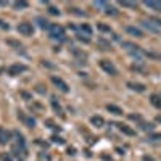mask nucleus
Wrapping results in <instances>:
<instances>
[{"instance_id":"obj_1","label":"nucleus","mask_w":161,"mask_h":161,"mask_svg":"<svg viewBox=\"0 0 161 161\" xmlns=\"http://www.w3.org/2000/svg\"><path fill=\"white\" fill-rule=\"evenodd\" d=\"M49 34L52 39H63L65 37V29L60 24H50L49 26Z\"/></svg>"},{"instance_id":"obj_2","label":"nucleus","mask_w":161,"mask_h":161,"mask_svg":"<svg viewBox=\"0 0 161 161\" xmlns=\"http://www.w3.org/2000/svg\"><path fill=\"white\" fill-rule=\"evenodd\" d=\"M100 68L103 69L105 73H108L110 76H116L118 74V69H116V66L113 65L110 60H100Z\"/></svg>"},{"instance_id":"obj_3","label":"nucleus","mask_w":161,"mask_h":161,"mask_svg":"<svg viewBox=\"0 0 161 161\" xmlns=\"http://www.w3.org/2000/svg\"><path fill=\"white\" fill-rule=\"evenodd\" d=\"M18 32L21 36H31L34 32V27L31 23H21V24H18Z\"/></svg>"},{"instance_id":"obj_4","label":"nucleus","mask_w":161,"mask_h":161,"mask_svg":"<svg viewBox=\"0 0 161 161\" xmlns=\"http://www.w3.org/2000/svg\"><path fill=\"white\" fill-rule=\"evenodd\" d=\"M52 82L55 85H57L58 89L61 90V92H65V93H68L69 92V87H68V84H66L65 81L61 79V77H57V76H52Z\"/></svg>"},{"instance_id":"obj_5","label":"nucleus","mask_w":161,"mask_h":161,"mask_svg":"<svg viewBox=\"0 0 161 161\" xmlns=\"http://www.w3.org/2000/svg\"><path fill=\"white\" fill-rule=\"evenodd\" d=\"M26 69L27 68H26L24 65H13V66H10V68H8V74L16 76V74H19V73H24Z\"/></svg>"},{"instance_id":"obj_6","label":"nucleus","mask_w":161,"mask_h":161,"mask_svg":"<svg viewBox=\"0 0 161 161\" xmlns=\"http://www.w3.org/2000/svg\"><path fill=\"white\" fill-rule=\"evenodd\" d=\"M10 139H11V134L7 129H3V127H0V143L2 145H5V143H8L10 142Z\"/></svg>"},{"instance_id":"obj_7","label":"nucleus","mask_w":161,"mask_h":161,"mask_svg":"<svg viewBox=\"0 0 161 161\" xmlns=\"http://www.w3.org/2000/svg\"><path fill=\"white\" fill-rule=\"evenodd\" d=\"M116 127L119 129V131L123 132V134H126V135H131V137H132V135H135V131H134V129H131L129 126H126V124L118 123V124H116Z\"/></svg>"},{"instance_id":"obj_8","label":"nucleus","mask_w":161,"mask_h":161,"mask_svg":"<svg viewBox=\"0 0 161 161\" xmlns=\"http://www.w3.org/2000/svg\"><path fill=\"white\" fill-rule=\"evenodd\" d=\"M145 7H148V8L155 10V11H161V2H155V0H147V2H143Z\"/></svg>"},{"instance_id":"obj_9","label":"nucleus","mask_w":161,"mask_h":161,"mask_svg":"<svg viewBox=\"0 0 161 161\" xmlns=\"http://www.w3.org/2000/svg\"><path fill=\"white\" fill-rule=\"evenodd\" d=\"M126 31H127V32L129 34H131V36H134V37H143V32H142V31H140L139 29V27H134V26H127V27H126Z\"/></svg>"},{"instance_id":"obj_10","label":"nucleus","mask_w":161,"mask_h":161,"mask_svg":"<svg viewBox=\"0 0 161 161\" xmlns=\"http://www.w3.org/2000/svg\"><path fill=\"white\" fill-rule=\"evenodd\" d=\"M19 118H21L23 119V123H24L27 127H34V126H36V119H34V118H29V116H24L23 115V113H19Z\"/></svg>"},{"instance_id":"obj_11","label":"nucleus","mask_w":161,"mask_h":161,"mask_svg":"<svg viewBox=\"0 0 161 161\" xmlns=\"http://www.w3.org/2000/svg\"><path fill=\"white\" fill-rule=\"evenodd\" d=\"M127 87L135 90V92H145V85L139 84V82H127Z\"/></svg>"},{"instance_id":"obj_12","label":"nucleus","mask_w":161,"mask_h":161,"mask_svg":"<svg viewBox=\"0 0 161 161\" xmlns=\"http://www.w3.org/2000/svg\"><path fill=\"white\" fill-rule=\"evenodd\" d=\"M90 123L95 126V127H103L105 121H103V118H101V116H92V118H90Z\"/></svg>"},{"instance_id":"obj_13","label":"nucleus","mask_w":161,"mask_h":161,"mask_svg":"<svg viewBox=\"0 0 161 161\" xmlns=\"http://www.w3.org/2000/svg\"><path fill=\"white\" fill-rule=\"evenodd\" d=\"M140 23H142V26L145 27V29H148L150 32H158V31H160L158 27H156V26H153L151 23L148 21V19H143V21H140Z\"/></svg>"},{"instance_id":"obj_14","label":"nucleus","mask_w":161,"mask_h":161,"mask_svg":"<svg viewBox=\"0 0 161 161\" xmlns=\"http://www.w3.org/2000/svg\"><path fill=\"white\" fill-rule=\"evenodd\" d=\"M150 101H151V105L155 108H160L161 110V95H156V93H153V95L150 97Z\"/></svg>"},{"instance_id":"obj_15","label":"nucleus","mask_w":161,"mask_h":161,"mask_svg":"<svg viewBox=\"0 0 161 161\" xmlns=\"http://www.w3.org/2000/svg\"><path fill=\"white\" fill-rule=\"evenodd\" d=\"M107 110L110 113H113V115H123V110L116 107V105H107Z\"/></svg>"},{"instance_id":"obj_16","label":"nucleus","mask_w":161,"mask_h":161,"mask_svg":"<svg viewBox=\"0 0 161 161\" xmlns=\"http://www.w3.org/2000/svg\"><path fill=\"white\" fill-rule=\"evenodd\" d=\"M27 5H29V3H27L26 0H18V2H13V7L16 10H19V8H27Z\"/></svg>"},{"instance_id":"obj_17","label":"nucleus","mask_w":161,"mask_h":161,"mask_svg":"<svg viewBox=\"0 0 161 161\" xmlns=\"http://www.w3.org/2000/svg\"><path fill=\"white\" fill-rule=\"evenodd\" d=\"M81 31H82V32H85V36H92V27H90L89 24H82Z\"/></svg>"},{"instance_id":"obj_18","label":"nucleus","mask_w":161,"mask_h":161,"mask_svg":"<svg viewBox=\"0 0 161 161\" xmlns=\"http://www.w3.org/2000/svg\"><path fill=\"white\" fill-rule=\"evenodd\" d=\"M52 107H53V110H55L57 113H60V115H63V110H61V107H60V105L57 103V100H55V99H52Z\"/></svg>"},{"instance_id":"obj_19","label":"nucleus","mask_w":161,"mask_h":161,"mask_svg":"<svg viewBox=\"0 0 161 161\" xmlns=\"http://www.w3.org/2000/svg\"><path fill=\"white\" fill-rule=\"evenodd\" d=\"M148 21H150L153 26H156L158 29H161V19H158V18H148Z\"/></svg>"},{"instance_id":"obj_20","label":"nucleus","mask_w":161,"mask_h":161,"mask_svg":"<svg viewBox=\"0 0 161 161\" xmlns=\"http://www.w3.org/2000/svg\"><path fill=\"white\" fill-rule=\"evenodd\" d=\"M140 127H142L143 131H153V127H155V126L150 124V123H140Z\"/></svg>"},{"instance_id":"obj_21","label":"nucleus","mask_w":161,"mask_h":161,"mask_svg":"<svg viewBox=\"0 0 161 161\" xmlns=\"http://www.w3.org/2000/svg\"><path fill=\"white\" fill-rule=\"evenodd\" d=\"M121 5H123V7H127V8H135L137 3H135V2H126V0H124V2H121Z\"/></svg>"},{"instance_id":"obj_22","label":"nucleus","mask_w":161,"mask_h":161,"mask_svg":"<svg viewBox=\"0 0 161 161\" xmlns=\"http://www.w3.org/2000/svg\"><path fill=\"white\" fill-rule=\"evenodd\" d=\"M97 27H99L100 31H105V32H111V29H110V26H107V24H97Z\"/></svg>"},{"instance_id":"obj_23","label":"nucleus","mask_w":161,"mask_h":161,"mask_svg":"<svg viewBox=\"0 0 161 161\" xmlns=\"http://www.w3.org/2000/svg\"><path fill=\"white\" fill-rule=\"evenodd\" d=\"M92 5H93V7H99V8H105V10H107V7H108L105 2H93Z\"/></svg>"},{"instance_id":"obj_24","label":"nucleus","mask_w":161,"mask_h":161,"mask_svg":"<svg viewBox=\"0 0 161 161\" xmlns=\"http://www.w3.org/2000/svg\"><path fill=\"white\" fill-rule=\"evenodd\" d=\"M49 13H50V15H55V16H57V15H60V10H57L55 7H49Z\"/></svg>"},{"instance_id":"obj_25","label":"nucleus","mask_w":161,"mask_h":161,"mask_svg":"<svg viewBox=\"0 0 161 161\" xmlns=\"http://www.w3.org/2000/svg\"><path fill=\"white\" fill-rule=\"evenodd\" d=\"M69 11L74 13V15H79V16H84V11H79V8H71Z\"/></svg>"},{"instance_id":"obj_26","label":"nucleus","mask_w":161,"mask_h":161,"mask_svg":"<svg viewBox=\"0 0 161 161\" xmlns=\"http://www.w3.org/2000/svg\"><path fill=\"white\" fill-rule=\"evenodd\" d=\"M105 11H107L108 15H116V10L113 8V7H107V10H105Z\"/></svg>"},{"instance_id":"obj_27","label":"nucleus","mask_w":161,"mask_h":161,"mask_svg":"<svg viewBox=\"0 0 161 161\" xmlns=\"http://www.w3.org/2000/svg\"><path fill=\"white\" fill-rule=\"evenodd\" d=\"M52 140H53V142H57V143H65V140L60 139V137H57V135H53V137H52Z\"/></svg>"},{"instance_id":"obj_28","label":"nucleus","mask_w":161,"mask_h":161,"mask_svg":"<svg viewBox=\"0 0 161 161\" xmlns=\"http://www.w3.org/2000/svg\"><path fill=\"white\" fill-rule=\"evenodd\" d=\"M8 24H7V23L5 21H3V19H0V29H8Z\"/></svg>"},{"instance_id":"obj_29","label":"nucleus","mask_w":161,"mask_h":161,"mask_svg":"<svg viewBox=\"0 0 161 161\" xmlns=\"http://www.w3.org/2000/svg\"><path fill=\"white\" fill-rule=\"evenodd\" d=\"M129 119H132V121H142L139 115H129Z\"/></svg>"},{"instance_id":"obj_30","label":"nucleus","mask_w":161,"mask_h":161,"mask_svg":"<svg viewBox=\"0 0 161 161\" xmlns=\"http://www.w3.org/2000/svg\"><path fill=\"white\" fill-rule=\"evenodd\" d=\"M0 160H2V161H11V158H10L8 155H5V153H3V155H0Z\"/></svg>"},{"instance_id":"obj_31","label":"nucleus","mask_w":161,"mask_h":161,"mask_svg":"<svg viewBox=\"0 0 161 161\" xmlns=\"http://www.w3.org/2000/svg\"><path fill=\"white\" fill-rule=\"evenodd\" d=\"M150 139L151 140H161V134H153V135H150Z\"/></svg>"},{"instance_id":"obj_32","label":"nucleus","mask_w":161,"mask_h":161,"mask_svg":"<svg viewBox=\"0 0 161 161\" xmlns=\"http://www.w3.org/2000/svg\"><path fill=\"white\" fill-rule=\"evenodd\" d=\"M39 24H40V27H49L47 21H44V19H39Z\"/></svg>"},{"instance_id":"obj_33","label":"nucleus","mask_w":161,"mask_h":161,"mask_svg":"<svg viewBox=\"0 0 161 161\" xmlns=\"http://www.w3.org/2000/svg\"><path fill=\"white\" fill-rule=\"evenodd\" d=\"M79 40H84V42H89V37H82V36H77Z\"/></svg>"},{"instance_id":"obj_34","label":"nucleus","mask_w":161,"mask_h":161,"mask_svg":"<svg viewBox=\"0 0 161 161\" xmlns=\"http://www.w3.org/2000/svg\"><path fill=\"white\" fill-rule=\"evenodd\" d=\"M68 153H69V155H74L76 151H74V148H69V150H68Z\"/></svg>"},{"instance_id":"obj_35","label":"nucleus","mask_w":161,"mask_h":161,"mask_svg":"<svg viewBox=\"0 0 161 161\" xmlns=\"http://www.w3.org/2000/svg\"><path fill=\"white\" fill-rule=\"evenodd\" d=\"M156 121H158V123H161V116H156Z\"/></svg>"}]
</instances>
